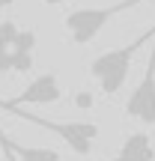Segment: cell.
Wrapping results in <instances>:
<instances>
[{"label": "cell", "mask_w": 155, "mask_h": 161, "mask_svg": "<svg viewBox=\"0 0 155 161\" xmlns=\"http://www.w3.org/2000/svg\"><path fill=\"white\" fill-rule=\"evenodd\" d=\"M12 3H15V0H0V12H6V9H9Z\"/></svg>", "instance_id": "obj_11"}, {"label": "cell", "mask_w": 155, "mask_h": 161, "mask_svg": "<svg viewBox=\"0 0 155 161\" xmlns=\"http://www.w3.org/2000/svg\"><path fill=\"white\" fill-rule=\"evenodd\" d=\"M6 152V149H3ZM6 161H18V155H12V152H6Z\"/></svg>", "instance_id": "obj_13"}, {"label": "cell", "mask_w": 155, "mask_h": 161, "mask_svg": "<svg viewBox=\"0 0 155 161\" xmlns=\"http://www.w3.org/2000/svg\"><path fill=\"white\" fill-rule=\"evenodd\" d=\"M18 33H21V30H18V24H15V21H9V18H6V21H0V39L15 42V39H18Z\"/></svg>", "instance_id": "obj_9"}, {"label": "cell", "mask_w": 155, "mask_h": 161, "mask_svg": "<svg viewBox=\"0 0 155 161\" xmlns=\"http://www.w3.org/2000/svg\"><path fill=\"white\" fill-rule=\"evenodd\" d=\"M48 6H60V3H66V0H45Z\"/></svg>", "instance_id": "obj_12"}, {"label": "cell", "mask_w": 155, "mask_h": 161, "mask_svg": "<svg viewBox=\"0 0 155 161\" xmlns=\"http://www.w3.org/2000/svg\"><path fill=\"white\" fill-rule=\"evenodd\" d=\"M125 114L143 125H155V39H152V57L146 60V72L125 102Z\"/></svg>", "instance_id": "obj_4"}, {"label": "cell", "mask_w": 155, "mask_h": 161, "mask_svg": "<svg viewBox=\"0 0 155 161\" xmlns=\"http://www.w3.org/2000/svg\"><path fill=\"white\" fill-rule=\"evenodd\" d=\"M75 102H78V104H84V108H86V104H90V102H92V98H90V96H86V92H78V98H75Z\"/></svg>", "instance_id": "obj_10"}, {"label": "cell", "mask_w": 155, "mask_h": 161, "mask_svg": "<svg viewBox=\"0 0 155 161\" xmlns=\"http://www.w3.org/2000/svg\"><path fill=\"white\" fill-rule=\"evenodd\" d=\"M12 114L30 119L33 125L45 128V131H51V134H57L60 140H66V146H69L75 155H90L92 143H96V137H98V125L96 122H54V119H45V116L21 110V108H15Z\"/></svg>", "instance_id": "obj_3"}, {"label": "cell", "mask_w": 155, "mask_h": 161, "mask_svg": "<svg viewBox=\"0 0 155 161\" xmlns=\"http://www.w3.org/2000/svg\"><path fill=\"white\" fill-rule=\"evenodd\" d=\"M63 98V84L54 72H42L27 84V90L18 98H9V102H0V110H15V108H27V104H54Z\"/></svg>", "instance_id": "obj_5"}, {"label": "cell", "mask_w": 155, "mask_h": 161, "mask_svg": "<svg viewBox=\"0 0 155 161\" xmlns=\"http://www.w3.org/2000/svg\"><path fill=\"white\" fill-rule=\"evenodd\" d=\"M0 149L12 152V155H18L21 161H63V155L54 149H45V146H21L15 143V140H9L3 131H0Z\"/></svg>", "instance_id": "obj_7"}, {"label": "cell", "mask_w": 155, "mask_h": 161, "mask_svg": "<svg viewBox=\"0 0 155 161\" xmlns=\"http://www.w3.org/2000/svg\"><path fill=\"white\" fill-rule=\"evenodd\" d=\"M15 45H18V51H30V54H33L36 51V33H33V30H21L18 39H15Z\"/></svg>", "instance_id": "obj_8"}, {"label": "cell", "mask_w": 155, "mask_h": 161, "mask_svg": "<svg viewBox=\"0 0 155 161\" xmlns=\"http://www.w3.org/2000/svg\"><path fill=\"white\" fill-rule=\"evenodd\" d=\"M143 0H119L110 6H84V9H72L66 15V33H69L72 45H86L98 36V30L119 12H128L134 6H140Z\"/></svg>", "instance_id": "obj_2"}, {"label": "cell", "mask_w": 155, "mask_h": 161, "mask_svg": "<svg viewBox=\"0 0 155 161\" xmlns=\"http://www.w3.org/2000/svg\"><path fill=\"white\" fill-rule=\"evenodd\" d=\"M149 39H155V27L143 30V33H140L137 39H131L128 45H119V48H110V51L98 54V57L90 63V75H92V80L98 84V90H102L104 96H116V92H119V86L125 84L128 72H131L134 54H137Z\"/></svg>", "instance_id": "obj_1"}, {"label": "cell", "mask_w": 155, "mask_h": 161, "mask_svg": "<svg viewBox=\"0 0 155 161\" xmlns=\"http://www.w3.org/2000/svg\"><path fill=\"white\" fill-rule=\"evenodd\" d=\"M110 161H155V143L146 131H131Z\"/></svg>", "instance_id": "obj_6"}]
</instances>
